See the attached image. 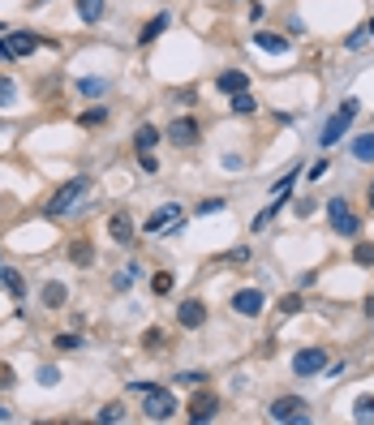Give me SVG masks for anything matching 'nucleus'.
Segmentation results:
<instances>
[{
	"mask_svg": "<svg viewBox=\"0 0 374 425\" xmlns=\"http://www.w3.org/2000/svg\"><path fill=\"white\" fill-rule=\"evenodd\" d=\"M164 30H168V13H155V18H151V22L142 26V35H138V43H155L159 35H164Z\"/></svg>",
	"mask_w": 374,
	"mask_h": 425,
	"instance_id": "obj_18",
	"label": "nucleus"
},
{
	"mask_svg": "<svg viewBox=\"0 0 374 425\" xmlns=\"http://www.w3.org/2000/svg\"><path fill=\"white\" fill-rule=\"evenodd\" d=\"M353 159L374 163V129H370V134H357V138H353Z\"/></svg>",
	"mask_w": 374,
	"mask_h": 425,
	"instance_id": "obj_19",
	"label": "nucleus"
},
{
	"mask_svg": "<svg viewBox=\"0 0 374 425\" xmlns=\"http://www.w3.org/2000/svg\"><path fill=\"white\" fill-rule=\"evenodd\" d=\"M323 369H327V352L323 348H301L292 356V374L297 378H310V374H323Z\"/></svg>",
	"mask_w": 374,
	"mask_h": 425,
	"instance_id": "obj_6",
	"label": "nucleus"
},
{
	"mask_svg": "<svg viewBox=\"0 0 374 425\" xmlns=\"http://www.w3.org/2000/svg\"><path fill=\"white\" fill-rule=\"evenodd\" d=\"M0 60H13V52H9V43H0Z\"/></svg>",
	"mask_w": 374,
	"mask_h": 425,
	"instance_id": "obj_45",
	"label": "nucleus"
},
{
	"mask_svg": "<svg viewBox=\"0 0 374 425\" xmlns=\"http://www.w3.org/2000/svg\"><path fill=\"white\" fill-rule=\"evenodd\" d=\"M220 413V400L211 396V391H198V396L189 400V421H211Z\"/></svg>",
	"mask_w": 374,
	"mask_h": 425,
	"instance_id": "obj_10",
	"label": "nucleus"
},
{
	"mask_svg": "<svg viewBox=\"0 0 374 425\" xmlns=\"http://www.w3.org/2000/svg\"><path fill=\"white\" fill-rule=\"evenodd\" d=\"M229 108H233V112H241V117H250L258 104H254V95H250V90H241V95H229Z\"/></svg>",
	"mask_w": 374,
	"mask_h": 425,
	"instance_id": "obj_25",
	"label": "nucleus"
},
{
	"mask_svg": "<svg viewBox=\"0 0 374 425\" xmlns=\"http://www.w3.org/2000/svg\"><path fill=\"white\" fill-rule=\"evenodd\" d=\"M0 421H9V408H0Z\"/></svg>",
	"mask_w": 374,
	"mask_h": 425,
	"instance_id": "obj_47",
	"label": "nucleus"
},
{
	"mask_svg": "<svg viewBox=\"0 0 374 425\" xmlns=\"http://www.w3.org/2000/svg\"><path fill=\"white\" fill-rule=\"evenodd\" d=\"M168 142L172 146H194V142H198V121H194V117H176L168 125Z\"/></svg>",
	"mask_w": 374,
	"mask_h": 425,
	"instance_id": "obj_8",
	"label": "nucleus"
},
{
	"mask_svg": "<svg viewBox=\"0 0 374 425\" xmlns=\"http://www.w3.org/2000/svg\"><path fill=\"white\" fill-rule=\"evenodd\" d=\"M100 421H104V425L125 421V408H121V404H104V408H100Z\"/></svg>",
	"mask_w": 374,
	"mask_h": 425,
	"instance_id": "obj_29",
	"label": "nucleus"
},
{
	"mask_svg": "<svg viewBox=\"0 0 374 425\" xmlns=\"http://www.w3.org/2000/svg\"><path fill=\"white\" fill-rule=\"evenodd\" d=\"M176 322H181L185 331H198V326L207 322V305H202V301H194V297H189V301H181V305H176Z\"/></svg>",
	"mask_w": 374,
	"mask_h": 425,
	"instance_id": "obj_9",
	"label": "nucleus"
},
{
	"mask_svg": "<svg viewBox=\"0 0 374 425\" xmlns=\"http://www.w3.org/2000/svg\"><path fill=\"white\" fill-rule=\"evenodd\" d=\"M357 112H362V104H357V99H340V108H336L331 117H327V125H323L318 142H323V146H336V142H340V138H344L349 129H353Z\"/></svg>",
	"mask_w": 374,
	"mask_h": 425,
	"instance_id": "obj_1",
	"label": "nucleus"
},
{
	"mask_svg": "<svg viewBox=\"0 0 374 425\" xmlns=\"http://www.w3.org/2000/svg\"><path fill=\"white\" fill-rule=\"evenodd\" d=\"M254 47H263V52H288V39L284 35H271V30H254Z\"/></svg>",
	"mask_w": 374,
	"mask_h": 425,
	"instance_id": "obj_17",
	"label": "nucleus"
},
{
	"mask_svg": "<svg viewBox=\"0 0 374 425\" xmlns=\"http://www.w3.org/2000/svg\"><path fill=\"white\" fill-rule=\"evenodd\" d=\"M366 39H370V30H366V26H362V30H353V35H349V39H344V47H349V52H357V47H362V43H366Z\"/></svg>",
	"mask_w": 374,
	"mask_h": 425,
	"instance_id": "obj_33",
	"label": "nucleus"
},
{
	"mask_svg": "<svg viewBox=\"0 0 374 425\" xmlns=\"http://www.w3.org/2000/svg\"><path fill=\"white\" fill-rule=\"evenodd\" d=\"M13 382H18V378H13V365H5V361H0V391H9Z\"/></svg>",
	"mask_w": 374,
	"mask_h": 425,
	"instance_id": "obj_40",
	"label": "nucleus"
},
{
	"mask_svg": "<svg viewBox=\"0 0 374 425\" xmlns=\"http://www.w3.org/2000/svg\"><path fill=\"white\" fill-rule=\"evenodd\" d=\"M138 168H142V172H159V159H155L151 151H138Z\"/></svg>",
	"mask_w": 374,
	"mask_h": 425,
	"instance_id": "obj_34",
	"label": "nucleus"
},
{
	"mask_svg": "<svg viewBox=\"0 0 374 425\" xmlns=\"http://www.w3.org/2000/svg\"><path fill=\"white\" fill-rule=\"evenodd\" d=\"M366 30H370V39H374V18H370V22H366Z\"/></svg>",
	"mask_w": 374,
	"mask_h": 425,
	"instance_id": "obj_46",
	"label": "nucleus"
},
{
	"mask_svg": "<svg viewBox=\"0 0 374 425\" xmlns=\"http://www.w3.org/2000/svg\"><path fill=\"white\" fill-rule=\"evenodd\" d=\"M280 309H284V314H301V297H297V292H288V297L280 301Z\"/></svg>",
	"mask_w": 374,
	"mask_h": 425,
	"instance_id": "obj_36",
	"label": "nucleus"
},
{
	"mask_svg": "<svg viewBox=\"0 0 374 425\" xmlns=\"http://www.w3.org/2000/svg\"><path fill=\"white\" fill-rule=\"evenodd\" d=\"M151 288L159 292V297H168V292L176 288V280H172V275H168V271H159V275H155V284H151Z\"/></svg>",
	"mask_w": 374,
	"mask_h": 425,
	"instance_id": "obj_30",
	"label": "nucleus"
},
{
	"mask_svg": "<svg viewBox=\"0 0 374 425\" xmlns=\"http://www.w3.org/2000/svg\"><path fill=\"white\" fill-rule=\"evenodd\" d=\"M370 206H374V185H370Z\"/></svg>",
	"mask_w": 374,
	"mask_h": 425,
	"instance_id": "obj_48",
	"label": "nucleus"
},
{
	"mask_svg": "<svg viewBox=\"0 0 374 425\" xmlns=\"http://www.w3.org/2000/svg\"><path fill=\"white\" fill-rule=\"evenodd\" d=\"M142 339H146V348H164V331H159V326H151Z\"/></svg>",
	"mask_w": 374,
	"mask_h": 425,
	"instance_id": "obj_38",
	"label": "nucleus"
},
{
	"mask_svg": "<svg viewBox=\"0 0 374 425\" xmlns=\"http://www.w3.org/2000/svg\"><path fill=\"white\" fill-rule=\"evenodd\" d=\"M267 417L284 421V425H305V421H310V404H305L301 396H280V400H271Z\"/></svg>",
	"mask_w": 374,
	"mask_h": 425,
	"instance_id": "obj_2",
	"label": "nucleus"
},
{
	"mask_svg": "<svg viewBox=\"0 0 374 425\" xmlns=\"http://www.w3.org/2000/svg\"><path fill=\"white\" fill-rule=\"evenodd\" d=\"M353 417H357V421H374V396H357Z\"/></svg>",
	"mask_w": 374,
	"mask_h": 425,
	"instance_id": "obj_27",
	"label": "nucleus"
},
{
	"mask_svg": "<svg viewBox=\"0 0 374 425\" xmlns=\"http://www.w3.org/2000/svg\"><path fill=\"white\" fill-rule=\"evenodd\" d=\"M39 47V35H30V30H9V52L13 56H30Z\"/></svg>",
	"mask_w": 374,
	"mask_h": 425,
	"instance_id": "obj_14",
	"label": "nucleus"
},
{
	"mask_svg": "<svg viewBox=\"0 0 374 425\" xmlns=\"http://www.w3.org/2000/svg\"><path fill=\"white\" fill-rule=\"evenodd\" d=\"M246 258H250V250H246V245H237V250H229V263H246Z\"/></svg>",
	"mask_w": 374,
	"mask_h": 425,
	"instance_id": "obj_43",
	"label": "nucleus"
},
{
	"mask_svg": "<svg viewBox=\"0 0 374 425\" xmlns=\"http://www.w3.org/2000/svg\"><path fill=\"white\" fill-rule=\"evenodd\" d=\"M263 305H267V297L258 288H241L237 297H233V314H241V318H258L263 314Z\"/></svg>",
	"mask_w": 374,
	"mask_h": 425,
	"instance_id": "obj_7",
	"label": "nucleus"
},
{
	"mask_svg": "<svg viewBox=\"0 0 374 425\" xmlns=\"http://www.w3.org/2000/svg\"><path fill=\"white\" fill-rule=\"evenodd\" d=\"M159 138H164V134H159L155 125H142L138 134H134V146H138V151H155V142H159Z\"/></svg>",
	"mask_w": 374,
	"mask_h": 425,
	"instance_id": "obj_20",
	"label": "nucleus"
},
{
	"mask_svg": "<svg viewBox=\"0 0 374 425\" xmlns=\"http://www.w3.org/2000/svg\"><path fill=\"white\" fill-rule=\"evenodd\" d=\"M246 163H241V155H224V172H241Z\"/></svg>",
	"mask_w": 374,
	"mask_h": 425,
	"instance_id": "obj_41",
	"label": "nucleus"
},
{
	"mask_svg": "<svg viewBox=\"0 0 374 425\" xmlns=\"http://www.w3.org/2000/svg\"><path fill=\"white\" fill-rule=\"evenodd\" d=\"M168 223H181V210H176L172 202H168V206H159V210H155V215L146 219L142 228H146V232H159V228H168Z\"/></svg>",
	"mask_w": 374,
	"mask_h": 425,
	"instance_id": "obj_15",
	"label": "nucleus"
},
{
	"mask_svg": "<svg viewBox=\"0 0 374 425\" xmlns=\"http://www.w3.org/2000/svg\"><path fill=\"white\" fill-rule=\"evenodd\" d=\"M78 90H82L86 99H104V95H108V82H104V77H82V82H78Z\"/></svg>",
	"mask_w": 374,
	"mask_h": 425,
	"instance_id": "obj_21",
	"label": "nucleus"
},
{
	"mask_svg": "<svg viewBox=\"0 0 374 425\" xmlns=\"http://www.w3.org/2000/svg\"><path fill=\"white\" fill-rule=\"evenodd\" d=\"M104 121H108V108H91V112H82V125H86V129L104 125Z\"/></svg>",
	"mask_w": 374,
	"mask_h": 425,
	"instance_id": "obj_31",
	"label": "nucleus"
},
{
	"mask_svg": "<svg viewBox=\"0 0 374 425\" xmlns=\"http://www.w3.org/2000/svg\"><path fill=\"white\" fill-rule=\"evenodd\" d=\"M39 301H43L47 309H60L65 301H69V288H65L60 280H47V284L39 288Z\"/></svg>",
	"mask_w": 374,
	"mask_h": 425,
	"instance_id": "obj_13",
	"label": "nucleus"
},
{
	"mask_svg": "<svg viewBox=\"0 0 374 425\" xmlns=\"http://www.w3.org/2000/svg\"><path fill=\"white\" fill-rule=\"evenodd\" d=\"M176 378H181V382H202L207 374H202V369H185V374H176Z\"/></svg>",
	"mask_w": 374,
	"mask_h": 425,
	"instance_id": "obj_42",
	"label": "nucleus"
},
{
	"mask_svg": "<svg viewBox=\"0 0 374 425\" xmlns=\"http://www.w3.org/2000/svg\"><path fill=\"white\" fill-rule=\"evenodd\" d=\"M327 168H331V163H327V159H318V163H314V168H310V181H318V176H323V172H327Z\"/></svg>",
	"mask_w": 374,
	"mask_h": 425,
	"instance_id": "obj_44",
	"label": "nucleus"
},
{
	"mask_svg": "<svg viewBox=\"0 0 374 425\" xmlns=\"http://www.w3.org/2000/svg\"><path fill=\"white\" fill-rule=\"evenodd\" d=\"M327 215H331V228H336L340 236H357V232H362V219L349 210L344 198H331V202H327Z\"/></svg>",
	"mask_w": 374,
	"mask_h": 425,
	"instance_id": "obj_5",
	"label": "nucleus"
},
{
	"mask_svg": "<svg viewBox=\"0 0 374 425\" xmlns=\"http://www.w3.org/2000/svg\"><path fill=\"white\" fill-rule=\"evenodd\" d=\"M108 236L117 241V245H129V241H134V219H129L125 210H117V215L108 219Z\"/></svg>",
	"mask_w": 374,
	"mask_h": 425,
	"instance_id": "obj_11",
	"label": "nucleus"
},
{
	"mask_svg": "<svg viewBox=\"0 0 374 425\" xmlns=\"http://www.w3.org/2000/svg\"><path fill=\"white\" fill-rule=\"evenodd\" d=\"M104 13H108V0H78V18H82L86 26L104 22Z\"/></svg>",
	"mask_w": 374,
	"mask_h": 425,
	"instance_id": "obj_16",
	"label": "nucleus"
},
{
	"mask_svg": "<svg viewBox=\"0 0 374 425\" xmlns=\"http://www.w3.org/2000/svg\"><path fill=\"white\" fill-rule=\"evenodd\" d=\"M13 99H18V82L9 73H0V108H13Z\"/></svg>",
	"mask_w": 374,
	"mask_h": 425,
	"instance_id": "obj_24",
	"label": "nucleus"
},
{
	"mask_svg": "<svg viewBox=\"0 0 374 425\" xmlns=\"http://www.w3.org/2000/svg\"><path fill=\"white\" fill-rule=\"evenodd\" d=\"M0 284H5L13 297H22V292H26V284H22V275H18V271H0Z\"/></svg>",
	"mask_w": 374,
	"mask_h": 425,
	"instance_id": "obj_28",
	"label": "nucleus"
},
{
	"mask_svg": "<svg viewBox=\"0 0 374 425\" xmlns=\"http://www.w3.org/2000/svg\"><path fill=\"white\" fill-rule=\"evenodd\" d=\"M292 210H297L301 219H310L314 210H318V202H314V198H297V202H292Z\"/></svg>",
	"mask_w": 374,
	"mask_h": 425,
	"instance_id": "obj_32",
	"label": "nucleus"
},
{
	"mask_svg": "<svg viewBox=\"0 0 374 425\" xmlns=\"http://www.w3.org/2000/svg\"><path fill=\"white\" fill-rule=\"evenodd\" d=\"M69 258H73L78 267H91V263H95V250H91V241H73V245H69Z\"/></svg>",
	"mask_w": 374,
	"mask_h": 425,
	"instance_id": "obj_22",
	"label": "nucleus"
},
{
	"mask_svg": "<svg viewBox=\"0 0 374 425\" xmlns=\"http://www.w3.org/2000/svg\"><path fill=\"white\" fill-rule=\"evenodd\" d=\"M0 30H9V26H5V22H0Z\"/></svg>",
	"mask_w": 374,
	"mask_h": 425,
	"instance_id": "obj_50",
	"label": "nucleus"
},
{
	"mask_svg": "<svg viewBox=\"0 0 374 425\" xmlns=\"http://www.w3.org/2000/svg\"><path fill=\"white\" fill-rule=\"evenodd\" d=\"M30 5H47V0H30Z\"/></svg>",
	"mask_w": 374,
	"mask_h": 425,
	"instance_id": "obj_49",
	"label": "nucleus"
},
{
	"mask_svg": "<svg viewBox=\"0 0 374 425\" xmlns=\"http://www.w3.org/2000/svg\"><path fill=\"white\" fill-rule=\"evenodd\" d=\"M353 263H357V267H374V245H370V241H357V245H353Z\"/></svg>",
	"mask_w": 374,
	"mask_h": 425,
	"instance_id": "obj_26",
	"label": "nucleus"
},
{
	"mask_svg": "<svg viewBox=\"0 0 374 425\" xmlns=\"http://www.w3.org/2000/svg\"><path fill=\"white\" fill-rule=\"evenodd\" d=\"M78 344H82V339H78V335H65V331L56 335V348H60V352H73Z\"/></svg>",
	"mask_w": 374,
	"mask_h": 425,
	"instance_id": "obj_37",
	"label": "nucleus"
},
{
	"mask_svg": "<svg viewBox=\"0 0 374 425\" xmlns=\"http://www.w3.org/2000/svg\"><path fill=\"white\" fill-rule=\"evenodd\" d=\"M56 382H60V369L43 365V369H39V387H56Z\"/></svg>",
	"mask_w": 374,
	"mask_h": 425,
	"instance_id": "obj_35",
	"label": "nucleus"
},
{
	"mask_svg": "<svg viewBox=\"0 0 374 425\" xmlns=\"http://www.w3.org/2000/svg\"><path fill=\"white\" fill-rule=\"evenodd\" d=\"M138 284V263H129V267H121L117 271V280H112V288L117 292H125V288H134Z\"/></svg>",
	"mask_w": 374,
	"mask_h": 425,
	"instance_id": "obj_23",
	"label": "nucleus"
},
{
	"mask_svg": "<svg viewBox=\"0 0 374 425\" xmlns=\"http://www.w3.org/2000/svg\"><path fill=\"white\" fill-rule=\"evenodd\" d=\"M176 413V400H172V391L168 387H151L142 396V417L146 421H168Z\"/></svg>",
	"mask_w": 374,
	"mask_h": 425,
	"instance_id": "obj_3",
	"label": "nucleus"
},
{
	"mask_svg": "<svg viewBox=\"0 0 374 425\" xmlns=\"http://www.w3.org/2000/svg\"><path fill=\"white\" fill-rule=\"evenodd\" d=\"M215 86H220L224 95H241V90H250V77L241 73V69H224V73L215 77Z\"/></svg>",
	"mask_w": 374,
	"mask_h": 425,
	"instance_id": "obj_12",
	"label": "nucleus"
},
{
	"mask_svg": "<svg viewBox=\"0 0 374 425\" xmlns=\"http://www.w3.org/2000/svg\"><path fill=\"white\" fill-rule=\"evenodd\" d=\"M215 210H224V198H207V202H198V215H215Z\"/></svg>",
	"mask_w": 374,
	"mask_h": 425,
	"instance_id": "obj_39",
	"label": "nucleus"
},
{
	"mask_svg": "<svg viewBox=\"0 0 374 425\" xmlns=\"http://www.w3.org/2000/svg\"><path fill=\"white\" fill-rule=\"evenodd\" d=\"M86 189H91L86 176H73V181H69V185H60V189H56V198L47 202V215H69V210L78 206V198H82Z\"/></svg>",
	"mask_w": 374,
	"mask_h": 425,
	"instance_id": "obj_4",
	"label": "nucleus"
},
{
	"mask_svg": "<svg viewBox=\"0 0 374 425\" xmlns=\"http://www.w3.org/2000/svg\"><path fill=\"white\" fill-rule=\"evenodd\" d=\"M0 271H5V267H0Z\"/></svg>",
	"mask_w": 374,
	"mask_h": 425,
	"instance_id": "obj_51",
	"label": "nucleus"
}]
</instances>
